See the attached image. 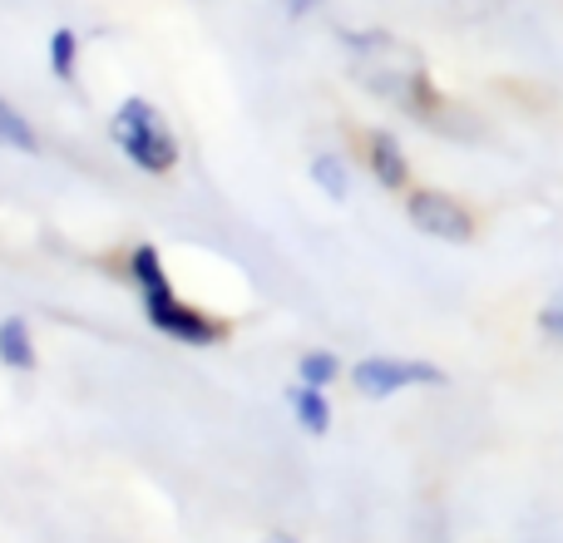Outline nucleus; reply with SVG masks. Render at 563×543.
<instances>
[{
  "instance_id": "nucleus-1",
  "label": "nucleus",
  "mask_w": 563,
  "mask_h": 543,
  "mask_svg": "<svg viewBox=\"0 0 563 543\" xmlns=\"http://www.w3.org/2000/svg\"><path fill=\"white\" fill-rule=\"evenodd\" d=\"M346 49H351V69H356V79L371 95L390 99L396 109H406L410 119H420L430 129H450V119H445L450 104L430 85V69L420 59V49H410L406 40L386 35V30L346 35Z\"/></svg>"
},
{
  "instance_id": "nucleus-2",
  "label": "nucleus",
  "mask_w": 563,
  "mask_h": 543,
  "mask_svg": "<svg viewBox=\"0 0 563 543\" xmlns=\"http://www.w3.org/2000/svg\"><path fill=\"white\" fill-rule=\"evenodd\" d=\"M129 277H134L139 297H144V317L158 336L178 341V346H194V351L223 346V341L233 336V326H228L223 317H208V311L188 307V301L178 297L164 272V253H158L154 243H139L134 253H129Z\"/></svg>"
},
{
  "instance_id": "nucleus-3",
  "label": "nucleus",
  "mask_w": 563,
  "mask_h": 543,
  "mask_svg": "<svg viewBox=\"0 0 563 543\" xmlns=\"http://www.w3.org/2000/svg\"><path fill=\"white\" fill-rule=\"evenodd\" d=\"M109 138H114L119 154L134 168H144V174H174L178 158H184L174 124H168L164 109L144 95L119 99L114 114H109Z\"/></svg>"
},
{
  "instance_id": "nucleus-4",
  "label": "nucleus",
  "mask_w": 563,
  "mask_h": 543,
  "mask_svg": "<svg viewBox=\"0 0 563 543\" xmlns=\"http://www.w3.org/2000/svg\"><path fill=\"white\" fill-rule=\"evenodd\" d=\"M445 370L430 366V361H396V356H366L351 366V386L361 390L366 400H386L400 396L410 386H440Z\"/></svg>"
},
{
  "instance_id": "nucleus-5",
  "label": "nucleus",
  "mask_w": 563,
  "mask_h": 543,
  "mask_svg": "<svg viewBox=\"0 0 563 543\" xmlns=\"http://www.w3.org/2000/svg\"><path fill=\"white\" fill-rule=\"evenodd\" d=\"M406 218L416 233L435 237V243H470V237H475V218L450 193H440V188H416V193L406 198Z\"/></svg>"
},
{
  "instance_id": "nucleus-6",
  "label": "nucleus",
  "mask_w": 563,
  "mask_h": 543,
  "mask_svg": "<svg viewBox=\"0 0 563 543\" xmlns=\"http://www.w3.org/2000/svg\"><path fill=\"white\" fill-rule=\"evenodd\" d=\"M366 164L376 174L380 188H406L410 184V164H406V148L390 129H371L366 134Z\"/></svg>"
},
{
  "instance_id": "nucleus-7",
  "label": "nucleus",
  "mask_w": 563,
  "mask_h": 543,
  "mask_svg": "<svg viewBox=\"0 0 563 543\" xmlns=\"http://www.w3.org/2000/svg\"><path fill=\"white\" fill-rule=\"evenodd\" d=\"M0 366L5 370H35V331L20 311L0 321Z\"/></svg>"
},
{
  "instance_id": "nucleus-8",
  "label": "nucleus",
  "mask_w": 563,
  "mask_h": 543,
  "mask_svg": "<svg viewBox=\"0 0 563 543\" xmlns=\"http://www.w3.org/2000/svg\"><path fill=\"white\" fill-rule=\"evenodd\" d=\"M287 406H291V415H297V425L307 430V435H327V430H331L327 396H321L317 386H307V380H297V386L287 390Z\"/></svg>"
},
{
  "instance_id": "nucleus-9",
  "label": "nucleus",
  "mask_w": 563,
  "mask_h": 543,
  "mask_svg": "<svg viewBox=\"0 0 563 543\" xmlns=\"http://www.w3.org/2000/svg\"><path fill=\"white\" fill-rule=\"evenodd\" d=\"M0 148H10V154H40L35 124H30L5 95H0Z\"/></svg>"
},
{
  "instance_id": "nucleus-10",
  "label": "nucleus",
  "mask_w": 563,
  "mask_h": 543,
  "mask_svg": "<svg viewBox=\"0 0 563 543\" xmlns=\"http://www.w3.org/2000/svg\"><path fill=\"white\" fill-rule=\"evenodd\" d=\"M311 184L321 188V193L331 198V203H346V193H351V174H346V164H341V154H317L311 158Z\"/></svg>"
},
{
  "instance_id": "nucleus-11",
  "label": "nucleus",
  "mask_w": 563,
  "mask_h": 543,
  "mask_svg": "<svg viewBox=\"0 0 563 543\" xmlns=\"http://www.w3.org/2000/svg\"><path fill=\"white\" fill-rule=\"evenodd\" d=\"M49 75H55L59 85H69V79L79 75V35L69 25L49 30Z\"/></svg>"
},
{
  "instance_id": "nucleus-12",
  "label": "nucleus",
  "mask_w": 563,
  "mask_h": 543,
  "mask_svg": "<svg viewBox=\"0 0 563 543\" xmlns=\"http://www.w3.org/2000/svg\"><path fill=\"white\" fill-rule=\"evenodd\" d=\"M336 376H341V361L331 356V351H307V356L297 361V380H307V386H317V390H327Z\"/></svg>"
},
{
  "instance_id": "nucleus-13",
  "label": "nucleus",
  "mask_w": 563,
  "mask_h": 543,
  "mask_svg": "<svg viewBox=\"0 0 563 543\" xmlns=\"http://www.w3.org/2000/svg\"><path fill=\"white\" fill-rule=\"evenodd\" d=\"M539 326H544L549 336H559V341H563V297H554L544 311H539Z\"/></svg>"
},
{
  "instance_id": "nucleus-14",
  "label": "nucleus",
  "mask_w": 563,
  "mask_h": 543,
  "mask_svg": "<svg viewBox=\"0 0 563 543\" xmlns=\"http://www.w3.org/2000/svg\"><path fill=\"white\" fill-rule=\"evenodd\" d=\"M282 5H287V15H307V10H317L321 0H282Z\"/></svg>"
},
{
  "instance_id": "nucleus-15",
  "label": "nucleus",
  "mask_w": 563,
  "mask_h": 543,
  "mask_svg": "<svg viewBox=\"0 0 563 543\" xmlns=\"http://www.w3.org/2000/svg\"><path fill=\"white\" fill-rule=\"evenodd\" d=\"M263 543H297V539H291V534H282V529H277V534H267Z\"/></svg>"
}]
</instances>
